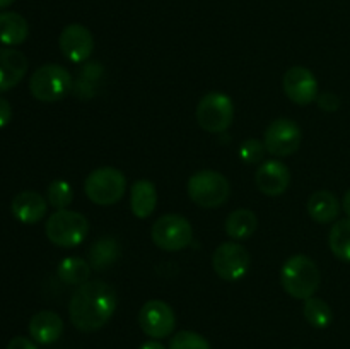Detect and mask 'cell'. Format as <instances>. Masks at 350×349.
<instances>
[{"label":"cell","mask_w":350,"mask_h":349,"mask_svg":"<svg viewBox=\"0 0 350 349\" xmlns=\"http://www.w3.org/2000/svg\"><path fill=\"white\" fill-rule=\"evenodd\" d=\"M118 307L116 291L105 281H88L77 287L68 303L70 322L77 331L94 332L105 327Z\"/></svg>","instance_id":"obj_1"},{"label":"cell","mask_w":350,"mask_h":349,"mask_svg":"<svg viewBox=\"0 0 350 349\" xmlns=\"http://www.w3.org/2000/svg\"><path fill=\"white\" fill-rule=\"evenodd\" d=\"M280 283H282L284 291L291 298L308 300V298L314 296L320 287L321 274L314 260L303 253H297V255L289 257L282 266Z\"/></svg>","instance_id":"obj_2"},{"label":"cell","mask_w":350,"mask_h":349,"mask_svg":"<svg viewBox=\"0 0 350 349\" xmlns=\"http://www.w3.org/2000/svg\"><path fill=\"white\" fill-rule=\"evenodd\" d=\"M74 89V79L65 67L44 64L29 79V91L38 101L55 103L64 99Z\"/></svg>","instance_id":"obj_3"},{"label":"cell","mask_w":350,"mask_h":349,"mask_svg":"<svg viewBox=\"0 0 350 349\" xmlns=\"http://www.w3.org/2000/svg\"><path fill=\"white\" fill-rule=\"evenodd\" d=\"M188 195L197 205L204 209L221 207L231 195L228 178L214 170H200L188 180Z\"/></svg>","instance_id":"obj_4"},{"label":"cell","mask_w":350,"mask_h":349,"mask_svg":"<svg viewBox=\"0 0 350 349\" xmlns=\"http://www.w3.org/2000/svg\"><path fill=\"white\" fill-rule=\"evenodd\" d=\"M44 231L53 245L62 246V248H72V246L81 245L88 238L89 221L81 212L62 209L48 218Z\"/></svg>","instance_id":"obj_5"},{"label":"cell","mask_w":350,"mask_h":349,"mask_svg":"<svg viewBox=\"0 0 350 349\" xmlns=\"http://www.w3.org/2000/svg\"><path fill=\"white\" fill-rule=\"evenodd\" d=\"M126 178L120 170L103 166L91 171L84 181V192L98 205H113L125 195Z\"/></svg>","instance_id":"obj_6"},{"label":"cell","mask_w":350,"mask_h":349,"mask_svg":"<svg viewBox=\"0 0 350 349\" xmlns=\"http://www.w3.org/2000/svg\"><path fill=\"white\" fill-rule=\"evenodd\" d=\"M234 118V105L228 94L221 91L207 92L198 101L197 122L205 132L222 133L231 127Z\"/></svg>","instance_id":"obj_7"},{"label":"cell","mask_w":350,"mask_h":349,"mask_svg":"<svg viewBox=\"0 0 350 349\" xmlns=\"http://www.w3.org/2000/svg\"><path fill=\"white\" fill-rule=\"evenodd\" d=\"M150 236L157 248L164 252H178L187 248L193 240L190 221L181 214H164L150 228Z\"/></svg>","instance_id":"obj_8"},{"label":"cell","mask_w":350,"mask_h":349,"mask_svg":"<svg viewBox=\"0 0 350 349\" xmlns=\"http://www.w3.org/2000/svg\"><path fill=\"white\" fill-rule=\"evenodd\" d=\"M252 263L250 252L238 242H226L215 248L212 255V267L221 279L234 283L246 276Z\"/></svg>","instance_id":"obj_9"},{"label":"cell","mask_w":350,"mask_h":349,"mask_svg":"<svg viewBox=\"0 0 350 349\" xmlns=\"http://www.w3.org/2000/svg\"><path fill=\"white\" fill-rule=\"evenodd\" d=\"M301 127L291 118H277L265 130V149L275 157H286L296 153L301 146Z\"/></svg>","instance_id":"obj_10"},{"label":"cell","mask_w":350,"mask_h":349,"mask_svg":"<svg viewBox=\"0 0 350 349\" xmlns=\"http://www.w3.org/2000/svg\"><path fill=\"white\" fill-rule=\"evenodd\" d=\"M139 325L144 334L152 339H164L176 327V315L173 308L163 300H149L139 311Z\"/></svg>","instance_id":"obj_11"},{"label":"cell","mask_w":350,"mask_h":349,"mask_svg":"<svg viewBox=\"0 0 350 349\" xmlns=\"http://www.w3.org/2000/svg\"><path fill=\"white\" fill-rule=\"evenodd\" d=\"M282 88L287 98L299 106H308L318 98V82L313 72L301 65H294L284 74Z\"/></svg>","instance_id":"obj_12"},{"label":"cell","mask_w":350,"mask_h":349,"mask_svg":"<svg viewBox=\"0 0 350 349\" xmlns=\"http://www.w3.org/2000/svg\"><path fill=\"white\" fill-rule=\"evenodd\" d=\"M58 44H60V50L65 58H68L72 64H82L92 55L94 38L88 27L74 23L62 29Z\"/></svg>","instance_id":"obj_13"},{"label":"cell","mask_w":350,"mask_h":349,"mask_svg":"<svg viewBox=\"0 0 350 349\" xmlns=\"http://www.w3.org/2000/svg\"><path fill=\"white\" fill-rule=\"evenodd\" d=\"M255 181L262 194L275 197V195L284 194L289 188L291 171L279 159L263 161L258 166V170H256Z\"/></svg>","instance_id":"obj_14"},{"label":"cell","mask_w":350,"mask_h":349,"mask_svg":"<svg viewBox=\"0 0 350 349\" xmlns=\"http://www.w3.org/2000/svg\"><path fill=\"white\" fill-rule=\"evenodd\" d=\"M27 72V58L23 51L12 47L0 48V92L10 91L24 79Z\"/></svg>","instance_id":"obj_15"},{"label":"cell","mask_w":350,"mask_h":349,"mask_svg":"<svg viewBox=\"0 0 350 349\" xmlns=\"http://www.w3.org/2000/svg\"><path fill=\"white\" fill-rule=\"evenodd\" d=\"M10 211L17 221L24 224H36L46 216L48 202L38 192L24 190L12 198Z\"/></svg>","instance_id":"obj_16"},{"label":"cell","mask_w":350,"mask_h":349,"mask_svg":"<svg viewBox=\"0 0 350 349\" xmlns=\"http://www.w3.org/2000/svg\"><path fill=\"white\" fill-rule=\"evenodd\" d=\"M64 334V320L51 310L38 311L29 320V335L38 344H53Z\"/></svg>","instance_id":"obj_17"},{"label":"cell","mask_w":350,"mask_h":349,"mask_svg":"<svg viewBox=\"0 0 350 349\" xmlns=\"http://www.w3.org/2000/svg\"><path fill=\"white\" fill-rule=\"evenodd\" d=\"M157 188L149 180H137L130 188V209L133 216L146 219L156 211Z\"/></svg>","instance_id":"obj_18"},{"label":"cell","mask_w":350,"mask_h":349,"mask_svg":"<svg viewBox=\"0 0 350 349\" xmlns=\"http://www.w3.org/2000/svg\"><path fill=\"white\" fill-rule=\"evenodd\" d=\"M308 214L320 224L337 221L340 214V202L330 190H317L308 198Z\"/></svg>","instance_id":"obj_19"},{"label":"cell","mask_w":350,"mask_h":349,"mask_svg":"<svg viewBox=\"0 0 350 349\" xmlns=\"http://www.w3.org/2000/svg\"><path fill=\"white\" fill-rule=\"evenodd\" d=\"M27 34H29V26L21 14L10 10L0 12V43L3 47H17L24 43Z\"/></svg>","instance_id":"obj_20"},{"label":"cell","mask_w":350,"mask_h":349,"mask_svg":"<svg viewBox=\"0 0 350 349\" xmlns=\"http://www.w3.org/2000/svg\"><path fill=\"white\" fill-rule=\"evenodd\" d=\"M258 228V218L252 209H236L226 219V233L234 242L248 240Z\"/></svg>","instance_id":"obj_21"},{"label":"cell","mask_w":350,"mask_h":349,"mask_svg":"<svg viewBox=\"0 0 350 349\" xmlns=\"http://www.w3.org/2000/svg\"><path fill=\"white\" fill-rule=\"evenodd\" d=\"M120 257L118 240L113 236H101L89 248V263L94 270H105L111 267Z\"/></svg>","instance_id":"obj_22"},{"label":"cell","mask_w":350,"mask_h":349,"mask_svg":"<svg viewBox=\"0 0 350 349\" xmlns=\"http://www.w3.org/2000/svg\"><path fill=\"white\" fill-rule=\"evenodd\" d=\"M91 263L81 257H67L62 260L57 267V274L62 283L72 284V286H82L89 281L91 276Z\"/></svg>","instance_id":"obj_23"},{"label":"cell","mask_w":350,"mask_h":349,"mask_svg":"<svg viewBox=\"0 0 350 349\" xmlns=\"http://www.w3.org/2000/svg\"><path fill=\"white\" fill-rule=\"evenodd\" d=\"M328 245L338 260L350 263V218L340 219L332 226Z\"/></svg>","instance_id":"obj_24"},{"label":"cell","mask_w":350,"mask_h":349,"mask_svg":"<svg viewBox=\"0 0 350 349\" xmlns=\"http://www.w3.org/2000/svg\"><path fill=\"white\" fill-rule=\"evenodd\" d=\"M303 313L308 324L313 325L314 328H327L334 320V311H332L330 305L321 300V298L311 296L304 300Z\"/></svg>","instance_id":"obj_25"},{"label":"cell","mask_w":350,"mask_h":349,"mask_svg":"<svg viewBox=\"0 0 350 349\" xmlns=\"http://www.w3.org/2000/svg\"><path fill=\"white\" fill-rule=\"evenodd\" d=\"M48 204L55 207L57 211L67 209L74 201V190H72L70 183L64 180H55L48 185Z\"/></svg>","instance_id":"obj_26"},{"label":"cell","mask_w":350,"mask_h":349,"mask_svg":"<svg viewBox=\"0 0 350 349\" xmlns=\"http://www.w3.org/2000/svg\"><path fill=\"white\" fill-rule=\"evenodd\" d=\"M170 349H212L207 339L193 331H180L173 335Z\"/></svg>","instance_id":"obj_27"},{"label":"cell","mask_w":350,"mask_h":349,"mask_svg":"<svg viewBox=\"0 0 350 349\" xmlns=\"http://www.w3.org/2000/svg\"><path fill=\"white\" fill-rule=\"evenodd\" d=\"M265 144L258 139H248L241 144L239 147V156L245 163L253 164V163H258V161L263 159L265 156Z\"/></svg>","instance_id":"obj_28"},{"label":"cell","mask_w":350,"mask_h":349,"mask_svg":"<svg viewBox=\"0 0 350 349\" xmlns=\"http://www.w3.org/2000/svg\"><path fill=\"white\" fill-rule=\"evenodd\" d=\"M317 103L323 112L328 113L337 112L340 108V98L335 92H321V94H318Z\"/></svg>","instance_id":"obj_29"},{"label":"cell","mask_w":350,"mask_h":349,"mask_svg":"<svg viewBox=\"0 0 350 349\" xmlns=\"http://www.w3.org/2000/svg\"><path fill=\"white\" fill-rule=\"evenodd\" d=\"M12 120V106L5 98H0V129L7 127Z\"/></svg>","instance_id":"obj_30"},{"label":"cell","mask_w":350,"mask_h":349,"mask_svg":"<svg viewBox=\"0 0 350 349\" xmlns=\"http://www.w3.org/2000/svg\"><path fill=\"white\" fill-rule=\"evenodd\" d=\"M5 349H38L36 344L33 341H29L27 337H23V335H17V337H12L7 344Z\"/></svg>","instance_id":"obj_31"},{"label":"cell","mask_w":350,"mask_h":349,"mask_svg":"<svg viewBox=\"0 0 350 349\" xmlns=\"http://www.w3.org/2000/svg\"><path fill=\"white\" fill-rule=\"evenodd\" d=\"M139 349H166L159 341H147Z\"/></svg>","instance_id":"obj_32"},{"label":"cell","mask_w":350,"mask_h":349,"mask_svg":"<svg viewBox=\"0 0 350 349\" xmlns=\"http://www.w3.org/2000/svg\"><path fill=\"white\" fill-rule=\"evenodd\" d=\"M342 209H344L345 214H347L349 218H350V188H349L347 192H345L344 201H342Z\"/></svg>","instance_id":"obj_33"},{"label":"cell","mask_w":350,"mask_h":349,"mask_svg":"<svg viewBox=\"0 0 350 349\" xmlns=\"http://www.w3.org/2000/svg\"><path fill=\"white\" fill-rule=\"evenodd\" d=\"M14 2H16V0H0V10L5 9V7H9V5H12Z\"/></svg>","instance_id":"obj_34"}]
</instances>
